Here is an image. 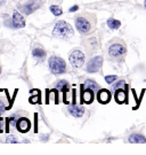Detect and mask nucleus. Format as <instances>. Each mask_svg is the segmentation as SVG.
I'll use <instances>...</instances> for the list:
<instances>
[{"mask_svg":"<svg viewBox=\"0 0 146 155\" xmlns=\"http://www.w3.org/2000/svg\"><path fill=\"white\" fill-rule=\"evenodd\" d=\"M53 35L57 38L67 39L73 36V28L65 21H58L55 24V28L53 30Z\"/></svg>","mask_w":146,"mask_h":155,"instance_id":"1","label":"nucleus"},{"mask_svg":"<svg viewBox=\"0 0 146 155\" xmlns=\"http://www.w3.org/2000/svg\"><path fill=\"white\" fill-rule=\"evenodd\" d=\"M49 68H50V71L55 74V75H61L65 72L66 70V64L63 59H61L58 56H51L48 61Z\"/></svg>","mask_w":146,"mask_h":155,"instance_id":"2","label":"nucleus"},{"mask_svg":"<svg viewBox=\"0 0 146 155\" xmlns=\"http://www.w3.org/2000/svg\"><path fill=\"white\" fill-rule=\"evenodd\" d=\"M69 60L74 68H81L83 66V62H85V54L81 51L74 50L69 56Z\"/></svg>","mask_w":146,"mask_h":155,"instance_id":"3","label":"nucleus"},{"mask_svg":"<svg viewBox=\"0 0 146 155\" xmlns=\"http://www.w3.org/2000/svg\"><path fill=\"white\" fill-rule=\"evenodd\" d=\"M103 64V58L102 56H95L89 60L88 64H87V71L92 74V72L99 71V69L102 68Z\"/></svg>","mask_w":146,"mask_h":155,"instance_id":"4","label":"nucleus"},{"mask_svg":"<svg viewBox=\"0 0 146 155\" xmlns=\"http://www.w3.org/2000/svg\"><path fill=\"white\" fill-rule=\"evenodd\" d=\"M76 28L78 29V31L81 33H87L88 31H90L92 25L90 23L87 21L83 17H78L76 21Z\"/></svg>","mask_w":146,"mask_h":155,"instance_id":"5","label":"nucleus"},{"mask_svg":"<svg viewBox=\"0 0 146 155\" xmlns=\"http://www.w3.org/2000/svg\"><path fill=\"white\" fill-rule=\"evenodd\" d=\"M126 47L122 44H113L110 46L108 48V54L113 58H118V56L123 55L126 53Z\"/></svg>","mask_w":146,"mask_h":155,"instance_id":"6","label":"nucleus"},{"mask_svg":"<svg viewBox=\"0 0 146 155\" xmlns=\"http://www.w3.org/2000/svg\"><path fill=\"white\" fill-rule=\"evenodd\" d=\"M94 101V91H92L90 89H86L83 86V84L81 85V104H92Z\"/></svg>","mask_w":146,"mask_h":155,"instance_id":"7","label":"nucleus"},{"mask_svg":"<svg viewBox=\"0 0 146 155\" xmlns=\"http://www.w3.org/2000/svg\"><path fill=\"white\" fill-rule=\"evenodd\" d=\"M31 127V122L25 118V117H22L20 120H17L16 122V129L22 133H26Z\"/></svg>","mask_w":146,"mask_h":155,"instance_id":"8","label":"nucleus"},{"mask_svg":"<svg viewBox=\"0 0 146 155\" xmlns=\"http://www.w3.org/2000/svg\"><path fill=\"white\" fill-rule=\"evenodd\" d=\"M111 98H112V94H111V92H110L108 90L103 89V90H99V91H98L97 99H98V101H99V104H103V105L108 104L110 100H111Z\"/></svg>","mask_w":146,"mask_h":155,"instance_id":"9","label":"nucleus"},{"mask_svg":"<svg viewBox=\"0 0 146 155\" xmlns=\"http://www.w3.org/2000/svg\"><path fill=\"white\" fill-rule=\"evenodd\" d=\"M13 25L15 28H24V25H25L24 17L22 16L18 12H15L13 14Z\"/></svg>","mask_w":146,"mask_h":155,"instance_id":"10","label":"nucleus"},{"mask_svg":"<svg viewBox=\"0 0 146 155\" xmlns=\"http://www.w3.org/2000/svg\"><path fill=\"white\" fill-rule=\"evenodd\" d=\"M129 143L131 144H146V138L141 133H132L129 136Z\"/></svg>","mask_w":146,"mask_h":155,"instance_id":"11","label":"nucleus"},{"mask_svg":"<svg viewBox=\"0 0 146 155\" xmlns=\"http://www.w3.org/2000/svg\"><path fill=\"white\" fill-rule=\"evenodd\" d=\"M39 6H40V2H39V1H33L31 4H27V5L24 6V7L22 8V11H23L24 14L29 15V14H31V13L34 12L36 9H38Z\"/></svg>","mask_w":146,"mask_h":155,"instance_id":"12","label":"nucleus"},{"mask_svg":"<svg viewBox=\"0 0 146 155\" xmlns=\"http://www.w3.org/2000/svg\"><path fill=\"white\" fill-rule=\"evenodd\" d=\"M114 97H115V101H116L118 104H125L126 99H127V91H125V90H122V89L116 90Z\"/></svg>","mask_w":146,"mask_h":155,"instance_id":"13","label":"nucleus"},{"mask_svg":"<svg viewBox=\"0 0 146 155\" xmlns=\"http://www.w3.org/2000/svg\"><path fill=\"white\" fill-rule=\"evenodd\" d=\"M69 111H70L71 115L74 117H81L82 115H83V113H85L83 108L78 107V106H76V105H73L72 107H70V108H69Z\"/></svg>","mask_w":146,"mask_h":155,"instance_id":"14","label":"nucleus"},{"mask_svg":"<svg viewBox=\"0 0 146 155\" xmlns=\"http://www.w3.org/2000/svg\"><path fill=\"white\" fill-rule=\"evenodd\" d=\"M32 55L38 60V61H42L43 59H45V56H46V52L41 48H36V50H33L32 52Z\"/></svg>","mask_w":146,"mask_h":155,"instance_id":"15","label":"nucleus"},{"mask_svg":"<svg viewBox=\"0 0 146 155\" xmlns=\"http://www.w3.org/2000/svg\"><path fill=\"white\" fill-rule=\"evenodd\" d=\"M107 25H108V28L113 29V30H116V29L120 28L121 22H120L119 20H115V18H108V20H107Z\"/></svg>","mask_w":146,"mask_h":155,"instance_id":"16","label":"nucleus"},{"mask_svg":"<svg viewBox=\"0 0 146 155\" xmlns=\"http://www.w3.org/2000/svg\"><path fill=\"white\" fill-rule=\"evenodd\" d=\"M83 86L86 87V89H90L92 91H96V90H99V86H98V84L95 82V81H92V79H88L86 83L83 84Z\"/></svg>","mask_w":146,"mask_h":155,"instance_id":"17","label":"nucleus"},{"mask_svg":"<svg viewBox=\"0 0 146 155\" xmlns=\"http://www.w3.org/2000/svg\"><path fill=\"white\" fill-rule=\"evenodd\" d=\"M50 12L54 14L55 16H60V15H62V13H63V11H62V8H61L60 6H56V5L50 6Z\"/></svg>","mask_w":146,"mask_h":155,"instance_id":"18","label":"nucleus"},{"mask_svg":"<svg viewBox=\"0 0 146 155\" xmlns=\"http://www.w3.org/2000/svg\"><path fill=\"white\" fill-rule=\"evenodd\" d=\"M31 94H32V95H31V98H30V102H31V104H32V105H34V104H37V102H38V104H40V102H41V101H40V91H38V93H37V95H34V92H31Z\"/></svg>","mask_w":146,"mask_h":155,"instance_id":"19","label":"nucleus"},{"mask_svg":"<svg viewBox=\"0 0 146 155\" xmlns=\"http://www.w3.org/2000/svg\"><path fill=\"white\" fill-rule=\"evenodd\" d=\"M118 79V77L115 75H110V76H105V82L107 84H112Z\"/></svg>","mask_w":146,"mask_h":155,"instance_id":"20","label":"nucleus"},{"mask_svg":"<svg viewBox=\"0 0 146 155\" xmlns=\"http://www.w3.org/2000/svg\"><path fill=\"white\" fill-rule=\"evenodd\" d=\"M69 84H67V82L66 81H61V82H58V83L56 84V87L60 90V91H62V90L64 89L65 86H67Z\"/></svg>","mask_w":146,"mask_h":155,"instance_id":"21","label":"nucleus"},{"mask_svg":"<svg viewBox=\"0 0 146 155\" xmlns=\"http://www.w3.org/2000/svg\"><path fill=\"white\" fill-rule=\"evenodd\" d=\"M6 141H7L8 144H9V143H11V144H17V143H18V140H17L14 136H8L7 139H6Z\"/></svg>","mask_w":146,"mask_h":155,"instance_id":"22","label":"nucleus"},{"mask_svg":"<svg viewBox=\"0 0 146 155\" xmlns=\"http://www.w3.org/2000/svg\"><path fill=\"white\" fill-rule=\"evenodd\" d=\"M122 85H125V82L123 81H120V82H118V83L115 84L113 86V90H116V89H119V87H121Z\"/></svg>","mask_w":146,"mask_h":155,"instance_id":"23","label":"nucleus"},{"mask_svg":"<svg viewBox=\"0 0 146 155\" xmlns=\"http://www.w3.org/2000/svg\"><path fill=\"white\" fill-rule=\"evenodd\" d=\"M79 9V7L78 6H73L72 8H70V12H76V11H78Z\"/></svg>","mask_w":146,"mask_h":155,"instance_id":"24","label":"nucleus"},{"mask_svg":"<svg viewBox=\"0 0 146 155\" xmlns=\"http://www.w3.org/2000/svg\"><path fill=\"white\" fill-rule=\"evenodd\" d=\"M6 109V106L4 105H1V102H0V113H2V111Z\"/></svg>","mask_w":146,"mask_h":155,"instance_id":"25","label":"nucleus"},{"mask_svg":"<svg viewBox=\"0 0 146 155\" xmlns=\"http://www.w3.org/2000/svg\"><path fill=\"white\" fill-rule=\"evenodd\" d=\"M5 1H6V0H0V6L2 5V4H4V2H5Z\"/></svg>","mask_w":146,"mask_h":155,"instance_id":"26","label":"nucleus"},{"mask_svg":"<svg viewBox=\"0 0 146 155\" xmlns=\"http://www.w3.org/2000/svg\"><path fill=\"white\" fill-rule=\"evenodd\" d=\"M144 7H145V8H146V0H145V1H144Z\"/></svg>","mask_w":146,"mask_h":155,"instance_id":"27","label":"nucleus"},{"mask_svg":"<svg viewBox=\"0 0 146 155\" xmlns=\"http://www.w3.org/2000/svg\"><path fill=\"white\" fill-rule=\"evenodd\" d=\"M1 132H2V127H0V133H1Z\"/></svg>","mask_w":146,"mask_h":155,"instance_id":"28","label":"nucleus"},{"mask_svg":"<svg viewBox=\"0 0 146 155\" xmlns=\"http://www.w3.org/2000/svg\"><path fill=\"white\" fill-rule=\"evenodd\" d=\"M0 72H1V68H0Z\"/></svg>","mask_w":146,"mask_h":155,"instance_id":"29","label":"nucleus"}]
</instances>
